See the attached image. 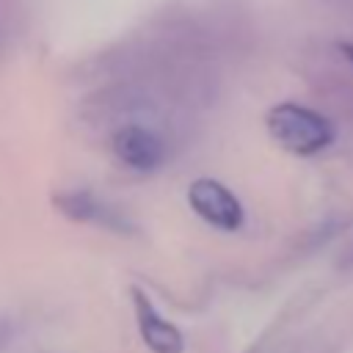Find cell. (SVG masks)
<instances>
[{"label": "cell", "instance_id": "cell-1", "mask_svg": "<svg viewBox=\"0 0 353 353\" xmlns=\"http://www.w3.org/2000/svg\"><path fill=\"white\" fill-rule=\"evenodd\" d=\"M265 127L281 149L301 157L317 154L334 141V124L323 113L298 102H281L270 108L265 116Z\"/></svg>", "mask_w": 353, "mask_h": 353}, {"label": "cell", "instance_id": "cell-2", "mask_svg": "<svg viewBox=\"0 0 353 353\" xmlns=\"http://www.w3.org/2000/svg\"><path fill=\"white\" fill-rule=\"evenodd\" d=\"M188 204L204 223H210L212 229H221V232H237L245 221L240 199L223 182H218L212 176H201V179L190 182Z\"/></svg>", "mask_w": 353, "mask_h": 353}, {"label": "cell", "instance_id": "cell-3", "mask_svg": "<svg viewBox=\"0 0 353 353\" xmlns=\"http://www.w3.org/2000/svg\"><path fill=\"white\" fill-rule=\"evenodd\" d=\"M130 301L138 334L152 353H185L182 331L171 320H165V314L152 303V298L141 287H130Z\"/></svg>", "mask_w": 353, "mask_h": 353}, {"label": "cell", "instance_id": "cell-4", "mask_svg": "<svg viewBox=\"0 0 353 353\" xmlns=\"http://www.w3.org/2000/svg\"><path fill=\"white\" fill-rule=\"evenodd\" d=\"M110 149L116 160L132 171H154L165 160V143L157 132L141 124H124L113 132Z\"/></svg>", "mask_w": 353, "mask_h": 353}, {"label": "cell", "instance_id": "cell-5", "mask_svg": "<svg viewBox=\"0 0 353 353\" xmlns=\"http://www.w3.org/2000/svg\"><path fill=\"white\" fill-rule=\"evenodd\" d=\"M58 207L63 215L83 221V223H97V226H110V229H127V221L119 215V210L102 204L97 196L91 193H69L63 199H58Z\"/></svg>", "mask_w": 353, "mask_h": 353}, {"label": "cell", "instance_id": "cell-6", "mask_svg": "<svg viewBox=\"0 0 353 353\" xmlns=\"http://www.w3.org/2000/svg\"><path fill=\"white\" fill-rule=\"evenodd\" d=\"M339 52H342V55H345V58H347V61L353 63V44H350V41H345V44H339Z\"/></svg>", "mask_w": 353, "mask_h": 353}]
</instances>
